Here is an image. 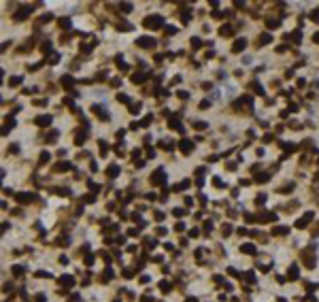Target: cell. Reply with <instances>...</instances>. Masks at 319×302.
<instances>
[{
	"label": "cell",
	"mask_w": 319,
	"mask_h": 302,
	"mask_svg": "<svg viewBox=\"0 0 319 302\" xmlns=\"http://www.w3.org/2000/svg\"><path fill=\"white\" fill-rule=\"evenodd\" d=\"M136 45H138V47H145V49H151V47L155 45V41H153V39H149V36H143V39H138V41H136Z\"/></svg>",
	"instance_id": "277c9868"
},
{
	"label": "cell",
	"mask_w": 319,
	"mask_h": 302,
	"mask_svg": "<svg viewBox=\"0 0 319 302\" xmlns=\"http://www.w3.org/2000/svg\"><path fill=\"white\" fill-rule=\"evenodd\" d=\"M36 302H45V296H43V294H39V296H36Z\"/></svg>",
	"instance_id": "f5cc1de1"
},
{
	"label": "cell",
	"mask_w": 319,
	"mask_h": 302,
	"mask_svg": "<svg viewBox=\"0 0 319 302\" xmlns=\"http://www.w3.org/2000/svg\"><path fill=\"white\" fill-rule=\"evenodd\" d=\"M192 47H194V49H200V47H202V41H200V39H192Z\"/></svg>",
	"instance_id": "d4e9b609"
},
{
	"label": "cell",
	"mask_w": 319,
	"mask_h": 302,
	"mask_svg": "<svg viewBox=\"0 0 319 302\" xmlns=\"http://www.w3.org/2000/svg\"><path fill=\"white\" fill-rule=\"evenodd\" d=\"M58 60H60V56H58V53H53V56H49V64H58Z\"/></svg>",
	"instance_id": "836d02e7"
},
{
	"label": "cell",
	"mask_w": 319,
	"mask_h": 302,
	"mask_svg": "<svg viewBox=\"0 0 319 302\" xmlns=\"http://www.w3.org/2000/svg\"><path fill=\"white\" fill-rule=\"evenodd\" d=\"M140 302H151V298H149V296H147V298L143 296V298H140Z\"/></svg>",
	"instance_id": "11a10c76"
},
{
	"label": "cell",
	"mask_w": 319,
	"mask_h": 302,
	"mask_svg": "<svg viewBox=\"0 0 319 302\" xmlns=\"http://www.w3.org/2000/svg\"><path fill=\"white\" fill-rule=\"evenodd\" d=\"M175 230H177V232H183V230H185V225H183V223L179 221V223H177V225H175Z\"/></svg>",
	"instance_id": "ee69618b"
},
{
	"label": "cell",
	"mask_w": 319,
	"mask_h": 302,
	"mask_svg": "<svg viewBox=\"0 0 319 302\" xmlns=\"http://www.w3.org/2000/svg\"><path fill=\"white\" fill-rule=\"evenodd\" d=\"M274 219H277V215H274V213H259L257 221H274Z\"/></svg>",
	"instance_id": "52a82bcc"
},
{
	"label": "cell",
	"mask_w": 319,
	"mask_h": 302,
	"mask_svg": "<svg viewBox=\"0 0 319 302\" xmlns=\"http://www.w3.org/2000/svg\"><path fill=\"white\" fill-rule=\"evenodd\" d=\"M113 302H119V300H113Z\"/></svg>",
	"instance_id": "6f0895ef"
},
{
	"label": "cell",
	"mask_w": 319,
	"mask_h": 302,
	"mask_svg": "<svg viewBox=\"0 0 319 302\" xmlns=\"http://www.w3.org/2000/svg\"><path fill=\"white\" fill-rule=\"evenodd\" d=\"M34 198H36L34 194H24V192L17 194V202H19V204H30L32 200H34Z\"/></svg>",
	"instance_id": "3957f363"
},
{
	"label": "cell",
	"mask_w": 319,
	"mask_h": 302,
	"mask_svg": "<svg viewBox=\"0 0 319 302\" xmlns=\"http://www.w3.org/2000/svg\"><path fill=\"white\" fill-rule=\"evenodd\" d=\"M306 289H309V292H313V289H317V283H306Z\"/></svg>",
	"instance_id": "b9f144b4"
},
{
	"label": "cell",
	"mask_w": 319,
	"mask_h": 302,
	"mask_svg": "<svg viewBox=\"0 0 319 302\" xmlns=\"http://www.w3.org/2000/svg\"><path fill=\"white\" fill-rule=\"evenodd\" d=\"M121 11L123 13H130V11H132V4H121Z\"/></svg>",
	"instance_id": "74e56055"
},
{
	"label": "cell",
	"mask_w": 319,
	"mask_h": 302,
	"mask_svg": "<svg viewBox=\"0 0 319 302\" xmlns=\"http://www.w3.org/2000/svg\"><path fill=\"white\" fill-rule=\"evenodd\" d=\"M170 128H172V130H179V132H183V128H181L179 119H175V117H172V119H170Z\"/></svg>",
	"instance_id": "ffe728a7"
},
{
	"label": "cell",
	"mask_w": 319,
	"mask_h": 302,
	"mask_svg": "<svg viewBox=\"0 0 319 302\" xmlns=\"http://www.w3.org/2000/svg\"><path fill=\"white\" fill-rule=\"evenodd\" d=\"M194 128H198V130H204V128H207V123H202V121H194Z\"/></svg>",
	"instance_id": "e575fe53"
},
{
	"label": "cell",
	"mask_w": 319,
	"mask_h": 302,
	"mask_svg": "<svg viewBox=\"0 0 319 302\" xmlns=\"http://www.w3.org/2000/svg\"><path fill=\"white\" fill-rule=\"evenodd\" d=\"M30 11H32V7H21V9H19V13H15V19L19 21V19H24V17H28V15H30Z\"/></svg>",
	"instance_id": "8992f818"
},
{
	"label": "cell",
	"mask_w": 319,
	"mask_h": 302,
	"mask_svg": "<svg viewBox=\"0 0 319 302\" xmlns=\"http://www.w3.org/2000/svg\"><path fill=\"white\" fill-rule=\"evenodd\" d=\"M60 26H62V30H68L70 28V21L68 19H60Z\"/></svg>",
	"instance_id": "d6a6232c"
},
{
	"label": "cell",
	"mask_w": 319,
	"mask_h": 302,
	"mask_svg": "<svg viewBox=\"0 0 319 302\" xmlns=\"http://www.w3.org/2000/svg\"><path fill=\"white\" fill-rule=\"evenodd\" d=\"M245 219H247V221H249V223L257 221V217H255V215H251V213H245Z\"/></svg>",
	"instance_id": "f1b7e54d"
},
{
	"label": "cell",
	"mask_w": 319,
	"mask_h": 302,
	"mask_svg": "<svg viewBox=\"0 0 319 302\" xmlns=\"http://www.w3.org/2000/svg\"><path fill=\"white\" fill-rule=\"evenodd\" d=\"M294 190V183H287V185H283V187H279V194H287V192H291Z\"/></svg>",
	"instance_id": "44dd1931"
},
{
	"label": "cell",
	"mask_w": 319,
	"mask_h": 302,
	"mask_svg": "<svg viewBox=\"0 0 319 302\" xmlns=\"http://www.w3.org/2000/svg\"><path fill=\"white\" fill-rule=\"evenodd\" d=\"M85 264H87V266H91V264H94V255H91V253H87V257H85Z\"/></svg>",
	"instance_id": "d590c367"
},
{
	"label": "cell",
	"mask_w": 319,
	"mask_h": 302,
	"mask_svg": "<svg viewBox=\"0 0 319 302\" xmlns=\"http://www.w3.org/2000/svg\"><path fill=\"white\" fill-rule=\"evenodd\" d=\"M179 147H181L183 153H190V151H192V143H190V141H181Z\"/></svg>",
	"instance_id": "ac0fdd59"
},
{
	"label": "cell",
	"mask_w": 319,
	"mask_h": 302,
	"mask_svg": "<svg viewBox=\"0 0 319 302\" xmlns=\"http://www.w3.org/2000/svg\"><path fill=\"white\" fill-rule=\"evenodd\" d=\"M160 289H162L164 294H166V292H170V283H168V281H160Z\"/></svg>",
	"instance_id": "7402d4cb"
},
{
	"label": "cell",
	"mask_w": 319,
	"mask_h": 302,
	"mask_svg": "<svg viewBox=\"0 0 319 302\" xmlns=\"http://www.w3.org/2000/svg\"><path fill=\"white\" fill-rule=\"evenodd\" d=\"M302 260H304V264H306L309 268H315V260L309 255V251H302Z\"/></svg>",
	"instance_id": "9c48e42d"
},
{
	"label": "cell",
	"mask_w": 319,
	"mask_h": 302,
	"mask_svg": "<svg viewBox=\"0 0 319 302\" xmlns=\"http://www.w3.org/2000/svg\"><path fill=\"white\" fill-rule=\"evenodd\" d=\"M60 83H62V87L70 89V87L75 85V79H72V77H68V74H66V77H62V79H60Z\"/></svg>",
	"instance_id": "ba28073f"
},
{
	"label": "cell",
	"mask_w": 319,
	"mask_h": 302,
	"mask_svg": "<svg viewBox=\"0 0 319 302\" xmlns=\"http://www.w3.org/2000/svg\"><path fill=\"white\" fill-rule=\"evenodd\" d=\"M13 274H15V277L24 274V266H13Z\"/></svg>",
	"instance_id": "484cf974"
},
{
	"label": "cell",
	"mask_w": 319,
	"mask_h": 302,
	"mask_svg": "<svg viewBox=\"0 0 319 302\" xmlns=\"http://www.w3.org/2000/svg\"><path fill=\"white\" fill-rule=\"evenodd\" d=\"M119 100H121V102H130V98H128L126 94H119Z\"/></svg>",
	"instance_id": "c3c4849f"
},
{
	"label": "cell",
	"mask_w": 319,
	"mask_h": 302,
	"mask_svg": "<svg viewBox=\"0 0 319 302\" xmlns=\"http://www.w3.org/2000/svg\"><path fill=\"white\" fill-rule=\"evenodd\" d=\"M221 34H224V36H230V34H232V28H230V26H224V28H221Z\"/></svg>",
	"instance_id": "f546056e"
},
{
	"label": "cell",
	"mask_w": 319,
	"mask_h": 302,
	"mask_svg": "<svg viewBox=\"0 0 319 302\" xmlns=\"http://www.w3.org/2000/svg\"><path fill=\"white\" fill-rule=\"evenodd\" d=\"M249 87H251V89H255L259 96H264V87H262V85L257 83V81H251V83H249Z\"/></svg>",
	"instance_id": "9a60e30c"
},
{
	"label": "cell",
	"mask_w": 319,
	"mask_h": 302,
	"mask_svg": "<svg viewBox=\"0 0 319 302\" xmlns=\"http://www.w3.org/2000/svg\"><path fill=\"white\" fill-rule=\"evenodd\" d=\"M164 179H166V175H164V170H162V168H158L153 175H151V183H153V185H160V183L164 185Z\"/></svg>",
	"instance_id": "7a4b0ae2"
},
{
	"label": "cell",
	"mask_w": 319,
	"mask_h": 302,
	"mask_svg": "<svg viewBox=\"0 0 319 302\" xmlns=\"http://www.w3.org/2000/svg\"><path fill=\"white\" fill-rule=\"evenodd\" d=\"M268 181V175H259L257 177V183H266Z\"/></svg>",
	"instance_id": "60d3db41"
},
{
	"label": "cell",
	"mask_w": 319,
	"mask_h": 302,
	"mask_svg": "<svg viewBox=\"0 0 319 302\" xmlns=\"http://www.w3.org/2000/svg\"><path fill=\"white\" fill-rule=\"evenodd\" d=\"M313 234H319V223L315 225V228H313Z\"/></svg>",
	"instance_id": "db71d44e"
},
{
	"label": "cell",
	"mask_w": 319,
	"mask_h": 302,
	"mask_svg": "<svg viewBox=\"0 0 319 302\" xmlns=\"http://www.w3.org/2000/svg\"><path fill=\"white\" fill-rule=\"evenodd\" d=\"M313 217H315V215H313V213H304V217H302V219H298V221H296V228H306V225H309V221H311Z\"/></svg>",
	"instance_id": "5b68a950"
},
{
	"label": "cell",
	"mask_w": 319,
	"mask_h": 302,
	"mask_svg": "<svg viewBox=\"0 0 319 302\" xmlns=\"http://www.w3.org/2000/svg\"><path fill=\"white\" fill-rule=\"evenodd\" d=\"M245 45H247V41H245V39H238V41L234 43V47H232V51H234V53H238V51L245 49Z\"/></svg>",
	"instance_id": "30bf717a"
},
{
	"label": "cell",
	"mask_w": 319,
	"mask_h": 302,
	"mask_svg": "<svg viewBox=\"0 0 319 302\" xmlns=\"http://www.w3.org/2000/svg\"><path fill=\"white\" fill-rule=\"evenodd\" d=\"M221 230H224V232H221L224 236H230V232H232V225H228V223H226V225H224Z\"/></svg>",
	"instance_id": "1f68e13d"
},
{
	"label": "cell",
	"mask_w": 319,
	"mask_h": 302,
	"mask_svg": "<svg viewBox=\"0 0 319 302\" xmlns=\"http://www.w3.org/2000/svg\"><path fill=\"white\" fill-rule=\"evenodd\" d=\"M49 123H51V117H49V115H45V117H36V126L43 128V126H49Z\"/></svg>",
	"instance_id": "4fadbf2b"
},
{
	"label": "cell",
	"mask_w": 319,
	"mask_h": 302,
	"mask_svg": "<svg viewBox=\"0 0 319 302\" xmlns=\"http://www.w3.org/2000/svg\"><path fill=\"white\" fill-rule=\"evenodd\" d=\"M270 41H272L270 34H259V43H262V45H264V43H270Z\"/></svg>",
	"instance_id": "cb8c5ba5"
},
{
	"label": "cell",
	"mask_w": 319,
	"mask_h": 302,
	"mask_svg": "<svg viewBox=\"0 0 319 302\" xmlns=\"http://www.w3.org/2000/svg\"><path fill=\"white\" fill-rule=\"evenodd\" d=\"M187 302H198L196 298H187Z\"/></svg>",
	"instance_id": "9f6ffc18"
},
{
	"label": "cell",
	"mask_w": 319,
	"mask_h": 302,
	"mask_svg": "<svg viewBox=\"0 0 319 302\" xmlns=\"http://www.w3.org/2000/svg\"><path fill=\"white\" fill-rule=\"evenodd\" d=\"M132 81H134V83H140V81H145L143 72H136V74H134V77H132Z\"/></svg>",
	"instance_id": "4316f807"
},
{
	"label": "cell",
	"mask_w": 319,
	"mask_h": 302,
	"mask_svg": "<svg viewBox=\"0 0 319 302\" xmlns=\"http://www.w3.org/2000/svg\"><path fill=\"white\" fill-rule=\"evenodd\" d=\"M162 24H164V19H162V15H149V17L143 19V26L149 30H160Z\"/></svg>",
	"instance_id": "6da1fadb"
},
{
	"label": "cell",
	"mask_w": 319,
	"mask_h": 302,
	"mask_svg": "<svg viewBox=\"0 0 319 302\" xmlns=\"http://www.w3.org/2000/svg\"><path fill=\"white\" fill-rule=\"evenodd\" d=\"M119 83H121L119 79H113V81H111V85H113V87H119Z\"/></svg>",
	"instance_id": "7dc6e473"
},
{
	"label": "cell",
	"mask_w": 319,
	"mask_h": 302,
	"mask_svg": "<svg viewBox=\"0 0 319 302\" xmlns=\"http://www.w3.org/2000/svg\"><path fill=\"white\" fill-rule=\"evenodd\" d=\"M213 183H215V187H224V183H221V179H219V177H215V179H213Z\"/></svg>",
	"instance_id": "ab89813d"
},
{
	"label": "cell",
	"mask_w": 319,
	"mask_h": 302,
	"mask_svg": "<svg viewBox=\"0 0 319 302\" xmlns=\"http://www.w3.org/2000/svg\"><path fill=\"white\" fill-rule=\"evenodd\" d=\"M68 168H70L68 162H60V164H56V172H66Z\"/></svg>",
	"instance_id": "2e32d148"
},
{
	"label": "cell",
	"mask_w": 319,
	"mask_h": 302,
	"mask_svg": "<svg viewBox=\"0 0 319 302\" xmlns=\"http://www.w3.org/2000/svg\"><path fill=\"white\" fill-rule=\"evenodd\" d=\"M119 175V168H117L115 164L113 166H109V168H106V177H109V179H113V177H117Z\"/></svg>",
	"instance_id": "5bb4252c"
},
{
	"label": "cell",
	"mask_w": 319,
	"mask_h": 302,
	"mask_svg": "<svg viewBox=\"0 0 319 302\" xmlns=\"http://www.w3.org/2000/svg\"><path fill=\"white\" fill-rule=\"evenodd\" d=\"M226 168H228V170H236V164H232V162H230V164H226Z\"/></svg>",
	"instance_id": "816d5d0a"
},
{
	"label": "cell",
	"mask_w": 319,
	"mask_h": 302,
	"mask_svg": "<svg viewBox=\"0 0 319 302\" xmlns=\"http://www.w3.org/2000/svg\"><path fill=\"white\" fill-rule=\"evenodd\" d=\"M41 51H43V53H51V43H43V45H41Z\"/></svg>",
	"instance_id": "603a6c76"
},
{
	"label": "cell",
	"mask_w": 319,
	"mask_h": 302,
	"mask_svg": "<svg viewBox=\"0 0 319 302\" xmlns=\"http://www.w3.org/2000/svg\"><path fill=\"white\" fill-rule=\"evenodd\" d=\"M41 162H49V153H47V151H43V153H41Z\"/></svg>",
	"instance_id": "f35d334b"
},
{
	"label": "cell",
	"mask_w": 319,
	"mask_h": 302,
	"mask_svg": "<svg viewBox=\"0 0 319 302\" xmlns=\"http://www.w3.org/2000/svg\"><path fill=\"white\" fill-rule=\"evenodd\" d=\"M9 83H11V85H19V83H21V79H19V77H11Z\"/></svg>",
	"instance_id": "8d00e7d4"
},
{
	"label": "cell",
	"mask_w": 319,
	"mask_h": 302,
	"mask_svg": "<svg viewBox=\"0 0 319 302\" xmlns=\"http://www.w3.org/2000/svg\"><path fill=\"white\" fill-rule=\"evenodd\" d=\"M128 234H130V236H136V234H138V230H136V228H130V230H128Z\"/></svg>",
	"instance_id": "f6af8a7d"
},
{
	"label": "cell",
	"mask_w": 319,
	"mask_h": 302,
	"mask_svg": "<svg viewBox=\"0 0 319 302\" xmlns=\"http://www.w3.org/2000/svg\"><path fill=\"white\" fill-rule=\"evenodd\" d=\"M242 253H249V255H255V245H251V242H247V245L240 247Z\"/></svg>",
	"instance_id": "8fae6325"
},
{
	"label": "cell",
	"mask_w": 319,
	"mask_h": 302,
	"mask_svg": "<svg viewBox=\"0 0 319 302\" xmlns=\"http://www.w3.org/2000/svg\"><path fill=\"white\" fill-rule=\"evenodd\" d=\"M172 215H175V217H183V215H185V209H175Z\"/></svg>",
	"instance_id": "83f0119b"
},
{
	"label": "cell",
	"mask_w": 319,
	"mask_h": 302,
	"mask_svg": "<svg viewBox=\"0 0 319 302\" xmlns=\"http://www.w3.org/2000/svg\"><path fill=\"white\" fill-rule=\"evenodd\" d=\"M255 202H257V204H264V202H266V196H264V194H257V196H255Z\"/></svg>",
	"instance_id": "4dcf8cb0"
},
{
	"label": "cell",
	"mask_w": 319,
	"mask_h": 302,
	"mask_svg": "<svg viewBox=\"0 0 319 302\" xmlns=\"http://www.w3.org/2000/svg\"><path fill=\"white\" fill-rule=\"evenodd\" d=\"M177 96H179V98H183V100H185V98H187V96H190V94H187V91H179V94H177Z\"/></svg>",
	"instance_id": "681fc988"
},
{
	"label": "cell",
	"mask_w": 319,
	"mask_h": 302,
	"mask_svg": "<svg viewBox=\"0 0 319 302\" xmlns=\"http://www.w3.org/2000/svg\"><path fill=\"white\" fill-rule=\"evenodd\" d=\"M228 272L232 274V277H238V270H234V268H228Z\"/></svg>",
	"instance_id": "f907efd6"
},
{
	"label": "cell",
	"mask_w": 319,
	"mask_h": 302,
	"mask_svg": "<svg viewBox=\"0 0 319 302\" xmlns=\"http://www.w3.org/2000/svg\"><path fill=\"white\" fill-rule=\"evenodd\" d=\"M204 230H207V232L213 230V221H204Z\"/></svg>",
	"instance_id": "7bdbcfd3"
},
{
	"label": "cell",
	"mask_w": 319,
	"mask_h": 302,
	"mask_svg": "<svg viewBox=\"0 0 319 302\" xmlns=\"http://www.w3.org/2000/svg\"><path fill=\"white\" fill-rule=\"evenodd\" d=\"M60 283L64 285V287H70V285H72V277H68V274H64V277L60 279Z\"/></svg>",
	"instance_id": "d6986e66"
},
{
	"label": "cell",
	"mask_w": 319,
	"mask_h": 302,
	"mask_svg": "<svg viewBox=\"0 0 319 302\" xmlns=\"http://www.w3.org/2000/svg\"><path fill=\"white\" fill-rule=\"evenodd\" d=\"M287 232H289L287 225H279V228H274V230H272V234H274V236H285Z\"/></svg>",
	"instance_id": "7c38bea8"
},
{
	"label": "cell",
	"mask_w": 319,
	"mask_h": 302,
	"mask_svg": "<svg viewBox=\"0 0 319 302\" xmlns=\"http://www.w3.org/2000/svg\"><path fill=\"white\" fill-rule=\"evenodd\" d=\"M177 32V28H172V26H168V28H166V34H175Z\"/></svg>",
	"instance_id": "bcb514c9"
},
{
	"label": "cell",
	"mask_w": 319,
	"mask_h": 302,
	"mask_svg": "<svg viewBox=\"0 0 319 302\" xmlns=\"http://www.w3.org/2000/svg\"><path fill=\"white\" fill-rule=\"evenodd\" d=\"M298 274H300V270L296 266H291L289 268V272H287V279H291V281H294V279H298Z\"/></svg>",
	"instance_id": "e0dca14e"
}]
</instances>
